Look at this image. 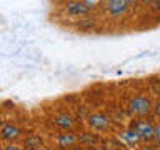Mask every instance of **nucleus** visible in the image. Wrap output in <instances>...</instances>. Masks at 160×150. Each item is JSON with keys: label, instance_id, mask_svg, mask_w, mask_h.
Returning a JSON list of instances; mask_svg holds the SVG:
<instances>
[{"label": "nucleus", "instance_id": "obj_1", "mask_svg": "<svg viewBox=\"0 0 160 150\" xmlns=\"http://www.w3.org/2000/svg\"><path fill=\"white\" fill-rule=\"evenodd\" d=\"M128 110L133 115H138V117H145L152 112V102H150L148 97H143V95H138V97H133L128 103Z\"/></svg>", "mask_w": 160, "mask_h": 150}, {"label": "nucleus", "instance_id": "obj_2", "mask_svg": "<svg viewBox=\"0 0 160 150\" xmlns=\"http://www.w3.org/2000/svg\"><path fill=\"white\" fill-rule=\"evenodd\" d=\"M92 12V5L83 2V0H77V2H68L67 8H65V13L70 15V17H85Z\"/></svg>", "mask_w": 160, "mask_h": 150}, {"label": "nucleus", "instance_id": "obj_3", "mask_svg": "<svg viewBox=\"0 0 160 150\" xmlns=\"http://www.w3.org/2000/svg\"><path fill=\"white\" fill-rule=\"evenodd\" d=\"M107 12L110 17L117 18V17H122V15L128 10V3L127 0H107Z\"/></svg>", "mask_w": 160, "mask_h": 150}, {"label": "nucleus", "instance_id": "obj_4", "mask_svg": "<svg viewBox=\"0 0 160 150\" xmlns=\"http://www.w3.org/2000/svg\"><path fill=\"white\" fill-rule=\"evenodd\" d=\"M135 132L138 133L140 140H152L155 137V127L150 122H147V120H140V122L135 123Z\"/></svg>", "mask_w": 160, "mask_h": 150}, {"label": "nucleus", "instance_id": "obj_5", "mask_svg": "<svg viewBox=\"0 0 160 150\" xmlns=\"http://www.w3.org/2000/svg\"><path fill=\"white\" fill-rule=\"evenodd\" d=\"M110 123H112L110 118L103 113H93L88 117V125L93 130H107L110 127Z\"/></svg>", "mask_w": 160, "mask_h": 150}, {"label": "nucleus", "instance_id": "obj_6", "mask_svg": "<svg viewBox=\"0 0 160 150\" xmlns=\"http://www.w3.org/2000/svg\"><path fill=\"white\" fill-rule=\"evenodd\" d=\"M20 135H22V130H20L17 125H3L2 128H0V138L2 140H7V142H13V140H17Z\"/></svg>", "mask_w": 160, "mask_h": 150}, {"label": "nucleus", "instance_id": "obj_7", "mask_svg": "<svg viewBox=\"0 0 160 150\" xmlns=\"http://www.w3.org/2000/svg\"><path fill=\"white\" fill-rule=\"evenodd\" d=\"M77 142H78V137L73 132H70V130H65V133H60L58 138H57L58 147H62V148L72 147V145H75Z\"/></svg>", "mask_w": 160, "mask_h": 150}, {"label": "nucleus", "instance_id": "obj_8", "mask_svg": "<svg viewBox=\"0 0 160 150\" xmlns=\"http://www.w3.org/2000/svg\"><path fill=\"white\" fill-rule=\"evenodd\" d=\"M73 117L72 115H68V113H60L57 115V117L53 118V125L55 127H58V128H62V130H70L73 127Z\"/></svg>", "mask_w": 160, "mask_h": 150}, {"label": "nucleus", "instance_id": "obj_9", "mask_svg": "<svg viewBox=\"0 0 160 150\" xmlns=\"http://www.w3.org/2000/svg\"><path fill=\"white\" fill-rule=\"evenodd\" d=\"M23 147L27 150H40L43 147V140L38 137V135H30V137L25 138Z\"/></svg>", "mask_w": 160, "mask_h": 150}, {"label": "nucleus", "instance_id": "obj_10", "mask_svg": "<svg viewBox=\"0 0 160 150\" xmlns=\"http://www.w3.org/2000/svg\"><path fill=\"white\" fill-rule=\"evenodd\" d=\"M122 140L127 145H130V147H133V145H137L140 142V137H138V133L135 132V128H130V130L122 133Z\"/></svg>", "mask_w": 160, "mask_h": 150}, {"label": "nucleus", "instance_id": "obj_11", "mask_svg": "<svg viewBox=\"0 0 160 150\" xmlns=\"http://www.w3.org/2000/svg\"><path fill=\"white\" fill-rule=\"evenodd\" d=\"M78 142H82L85 145H93V143L98 142V137H97V135H93V133H85L83 137L78 138Z\"/></svg>", "mask_w": 160, "mask_h": 150}, {"label": "nucleus", "instance_id": "obj_12", "mask_svg": "<svg viewBox=\"0 0 160 150\" xmlns=\"http://www.w3.org/2000/svg\"><path fill=\"white\" fill-rule=\"evenodd\" d=\"M5 150H23V147L22 145H18V143H8L7 147H5Z\"/></svg>", "mask_w": 160, "mask_h": 150}, {"label": "nucleus", "instance_id": "obj_13", "mask_svg": "<svg viewBox=\"0 0 160 150\" xmlns=\"http://www.w3.org/2000/svg\"><path fill=\"white\" fill-rule=\"evenodd\" d=\"M155 140H157V143H160V125L158 127H155Z\"/></svg>", "mask_w": 160, "mask_h": 150}, {"label": "nucleus", "instance_id": "obj_14", "mask_svg": "<svg viewBox=\"0 0 160 150\" xmlns=\"http://www.w3.org/2000/svg\"><path fill=\"white\" fill-rule=\"evenodd\" d=\"M155 115H157L158 120H160V102H158L157 105H155Z\"/></svg>", "mask_w": 160, "mask_h": 150}, {"label": "nucleus", "instance_id": "obj_15", "mask_svg": "<svg viewBox=\"0 0 160 150\" xmlns=\"http://www.w3.org/2000/svg\"><path fill=\"white\" fill-rule=\"evenodd\" d=\"M127 3H128V7H135L138 3V0H127Z\"/></svg>", "mask_w": 160, "mask_h": 150}, {"label": "nucleus", "instance_id": "obj_16", "mask_svg": "<svg viewBox=\"0 0 160 150\" xmlns=\"http://www.w3.org/2000/svg\"><path fill=\"white\" fill-rule=\"evenodd\" d=\"M153 7L157 10H160V0H153Z\"/></svg>", "mask_w": 160, "mask_h": 150}, {"label": "nucleus", "instance_id": "obj_17", "mask_svg": "<svg viewBox=\"0 0 160 150\" xmlns=\"http://www.w3.org/2000/svg\"><path fill=\"white\" fill-rule=\"evenodd\" d=\"M142 3H145V5H150V3H153V0H140Z\"/></svg>", "mask_w": 160, "mask_h": 150}, {"label": "nucleus", "instance_id": "obj_18", "mask_svg": "<svg viewBox=\"0 0 160 150\" xmlns=\"http://www.w3.org/2000/svg\"><path fill=\"white\" fill-rule=\"evenodd\" d=\"M142 150H153L152 147H147V148H142Z\"/></svg>", "mask_w": 160, "mask_h": 150}, {"label": "nucleus", "instance_id": "obj_19", "mask_svg": "<svg viewBox=\"0 0 160 150\" xmlns=\"http://www.w3.org/2000/svg\"><path fill=\"white\" fill-rule=\"evenodd\" d=\"M67 2H77V0H67Z\"/></svg>", "mask_w": 160, "mask_h": 150}, {"label": "nucleus", "instance_id": "obj_20", "mask_svg": "<svg viewBox=\"0 0 160 150\" xmlns=\"http://www.w3.org/2000/svg\"><path fill=\"white\" fill-rule=\"evenodd\" d=\"M120 150H128V148H120Z\"/></svg>", "mask_w": 160, "mask_h": 150}]
</instances>
